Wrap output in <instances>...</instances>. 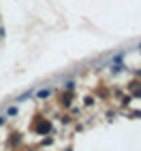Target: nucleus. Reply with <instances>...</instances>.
Listing matches in <instances>:
<instances>
[{
	"mask_svg": "<svg viewBox=\"0 0 141 151\" xmlns=\"http://www.w3.org/2000/svg\"><path fill=\"white\" fill-rule=\"evenodd\" d=\"M30 94H32V92H24V94H22V96H19V98H17V100H26V98H28V96H30Z\"/></svg>",
	"mask_w": 141,
	"mask_h": 151,
	"instance_id": "f03ea898",
	"label": "nucleus"
},
{
	"mask_svg": "<svg viewBox=\"0 0 141 151\" xmlns=\"http://www.w3.org/2000/svg\"><path fill=\"white\" fill-rule=\"evenodd\" d=\"M0 124H4V119H2V115H0Z\"/></svg>",
	"mask_w": 141,
	"mask_h": 151,
	"instance_id": "7ed1b4c3",
	"label": "nucleus"
},
{
	"mask_svg": "<svg viewBox=\"0 0 141 151\" xmlns=\"http://www.w3.org/2000/svg\"><path fill=\"white\" fill-rule=\"evenodd\" d=\"M49 94H52V89H41V92H39L36 96H39V98H47Z\"/></svg>",
	"mask_w": 141,
	"mask_h": 151,
	"instance_id": "f257e3e1",
	"label": "nucleus"
}]
</instances>
